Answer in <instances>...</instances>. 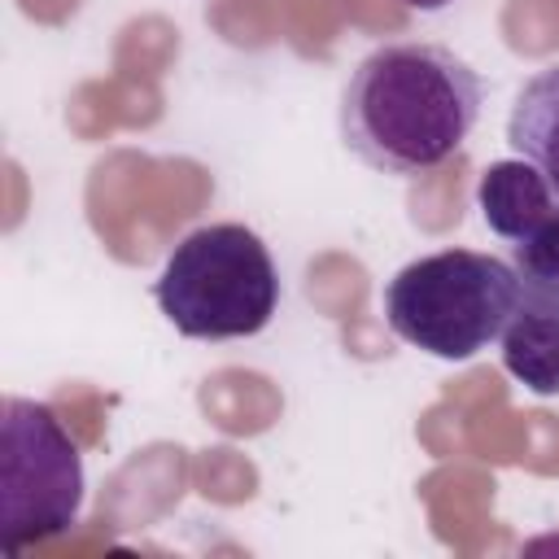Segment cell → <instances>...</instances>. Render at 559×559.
<instances>
[{
	"label": "cell",
	"mask_w": 559,
	"mask_h": 559,
	"mask_svg": "<svg viewBox=\"0 0 559 559\" xmlns=\"http://www.w3.org/2000/svg\"><path fill=\"white\" fill-rule=\"evenodd\" d=\"M153 297L179 336L240 341L275 319L280 271L253 227L205 223L170 249Z\"/></svg>",
	"instance_id": "2"
},
{
	"label": "cell",
	"mask_w": 559,
	"mask_h": 559,
	"mask_svg": "<svg viewBox=\"0 0 559 559\" xmlns=\"http://www.w3.org/2000/svg\"><path fill=\"white\" fill-rule=\"evenodd\" d=\"M507 144L546 175L559 201V61L537 70L520 87L511 118H507Z\"/></svg>",
	"instance_id": "7"
},
{
	"label": "cell",
	"mask_w": 559,
	"mask_h": 559,
	"mask_svg": "<svg viewBox=\"0 0 559 559\" xmlns=\"http://www.w3.org/2000/svg\"><path fill=\"white\" fill-rule=\"evenodd\" d=\"M402 4H411V9H424V13H437V9H445V4H454V0H402Z\"/></svg>",
	"instance_id": "9"
},
{
	"label": "cell",
	"mask_w": 559,
	"mask_h": 559,
	"mask_svg": "<svg viewBox=\"0 0 559 559\" xmlns=\"http://www.w3.org/2000/svg\"><path fill=\"white\" fill-rule=\"evenodd\" d=\"M515 306V266L476 249H441L415 258L384 284V319L393 336L441 362H467L489 349Z\"/></svg>",
	"instance_id": "3"
},
{
	"label": "cell",
	"mask_w": 559,
	"mask_h": 559,
	"mask_svg": "<svg viewBox=\"0 0 559 559\" xmlns=\"http://www.w3.org/2000/svg\"><path fill=\"white\" fill-rule=\"evenodd\" d=\"M476 205L480 218L493 236L502 240H524L559 201L546 183V175L524 162V157H507V162H489L480 183H476Z\"/></svg>",
	"instance_id": "6"
},
{
	"label": "cell",
	"mask_w": 559,
	"mask_h": 559,
	"mask_svg": "<svg viewBox=\"0 0 559 559\" xmlns=\"http://www.w3.org/2000/svg\"><path fill=\"white\" fill-rule=\"evenodd\" d=\"M502 367L528 393H559V297H537L520 288V306L502 328Z\"/></svg>",
	"instance_id": "5"
},
{
	"label": "cell",
	"mask_w": 559,
	"mask_h": 559,
	"mask_svg": "<svg viewBox=\"0 0 559 559\" xmlns=\"http://www.w3.org/2000/svg\"><path fill=\"white\" fill-rule=\"evenodd\" d=\"M511 266H515L524 293L559 297V205L524 240L511 245Z\"/></svg>",
	"instance_id": "8"
},
{
	"label": "cell",
	"mask_w": 559,
	"mask_h": 559,
	"mask_svg": "<svg viewBox=\"0 0 559 559\" xmlns=\"http://www.w3.org/2000/svg\"><path fill=\"white\" fill-rule=\"evenodd\" d=\"M480 74L441 44H384L341 92V140L380 175H428L450 162L480 118Z\"/></svg>",
	"instance_id": "1"
},
{
	"label": "cell",
	"mask_w": 559,
	"mask_h": 559,
	"mask_svg": "<svg viewBox=\"0 0 559 559\" xmlns=\"http://www.w3.org/2000/svg\"><path fill=\"white\" fill-rule=\"evenodd\" d=\"M83 507V454L52 406L9 393L0 406V546L57 537Z\"/></svg>",
	"instance_id": "4"
}]
</instances>
